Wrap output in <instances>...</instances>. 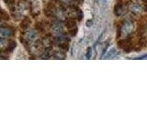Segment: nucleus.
<instances>
[{"label": "nucleus", "mask_w": 147, "mask_h": 138, "mask_svg": "<svg viewBox=\"0 0 147 138\" xmlns=\"http://www.w3.org/2000/svg\"><path fill=\"white\" fill-rule=\"evenodd\" d=\"M119 45L121 46V47L123 50H125V51H130L131 43H130V41H128L127 40H125V41H121L119 43Z\"/></svg>", "instance_id": "nucleus-4"}, {"label": "nucleus", "mask_w": 147, "mask_h": 138, "mask_svg": "<svg viewBox=\"0 0 147 138\" xmlns=\"http://www.w3.org/2000/svg\"><path fill=\"white\" fill-rule=\"evenodd\" d=\"M7 45V41H5V38L0 37V50H3Z\"/></svg>", "instance_id": "nucleus-6"}, {"label": "nucleus", "mask_w": 147, "mask_h": 138, "mask_svg": "<svg viewBox=\"0 0 147 138\" xmlns=\"http://www.w3.org/2000/svg\"><path fill=\"white\" fill-rule=\"evenodd\" d=\"M15 34V30L9 26H0V37L2 38H10Z\"/></svg>", "instance_id": "nucleus-1"}, {"label": "nucleus", "mask_w": 147, "mask_h": 138, "mask_svg": "<svg viewBox=\"0 0 147 138\" xmlns=\"http://www.w3.org/2000/svg\"><path fill=\"white\" fill-rule=\"evenodd\" d=\"M65 27L67 28V30H69V32H70L72 35H75L76 33L77 28H76V23L75 18H66Z\"/></svg>", "instance_id": "nucleus-2"}, {"label": "nucleus", "mask_w": 147, "mask_h": 138, "mask_svg": "<svg viewBox=\"0 0 147 138\" xmlns=\"http://www.w3.org/2000/svg\"><path fill=\"white\" fill-rule=\"evenodd\" d=\"M56 1L64 7H72V6H76L77 0H56Z\"/></svg>", "instance_id": "nucleus-3"}, {"label": "nucleus", "mask_w": 147, "mask_h": 138, "mask_svg": "<svg viewBox=\"0 0 147 138\" xmlns=\"http://www.w3.org/2000/svg\"><path fill=\"white\" fill-rule=\"evenodd\" d=\"M16 47V43L14 41H9L8 43H7V47L6 48V51L7 52H12V51L15 49Z\"/></svg>", "instance_id": "nucleus-5"}]
</instances>
